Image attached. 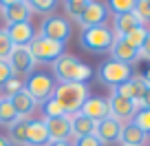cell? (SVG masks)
<instances>
[{
	"label": "cell",
	"mask_w": 150,
	"mask_h": 146,
	"mask_svg": "<svg viewBox=\"0 0 150 146\" xmlns=\"http://www.w3.org/2000/svg\"><path fill=\"white\" fill-rule=\"evenodd\" d=\"M88 98H91V91L82 82H60L53 91V100L64 108L66 115L77 113Z\"/></svg>",
	"instance_id": "cell-1"
},
{
	"label": "cell",
	"mask_w": 150,
	"mask_h": 146,
	"mask_svg": "<svg viewBox=\"0 0 150 146\" xmlns=\"http://www.w3.org/2000/svg\"><path fill=\"white\" fill-rule=\"evenodd\" d=\"M53 75L60 82H86L93 75V69L84 62H80L75 56H69V53H62L55 62H53Z\"/></svg>",
	"instance_id": "cell-2"
},
{
	"label": "cell",
	"mask_w": 150,
	"mask_h": 146,
	"mask_svg": "<svg viewBox=\"0 0 150 146\" xmlns=\"http://www.w3.org/2000/svg\"><path fill=\"white\" fill-rule=\"evenodd\" d=\"M112 42H115V33L108 24H99V27L84 29L80 36V44L91 53H106L110 51Z\"/></svg>",
	"instance_id": "cell-3"
},
{
	"label": "cell",
	"mask_w": 150,
	"mask_h": 146,
	"mask_svg": "<svg viewBox=\"0 0 150 146\" xmlns=\"http://www.w3.org/2000/svg\"><path fill=\"white\" fill-rule=\"evenodd\" d=\"M24 91L29 93V98L35 104H44L47 100L53 98L55 82H53V78L47 75V73H33L29 80H24Z\"/></svg>",
	"instance_id": "cell-4"
},
{
	"label": "cell",
	"mask_w": 150,
	"mask_h": 146,
	"mask_svg": "<svg viewBox=\"0 0 150 146\" xmlns=\"http://www.w3.org/2000/svg\"><path fill=\"white\" fill-rule=\"evenodd\" d=\"M29 51H31V56H33L35 62H51V64H53V62L64 53V44L53 42V40H49V38H44V36H40V33H35L33 40L29 42Z\"/></svg>",
	"instance_id": "cell-5"
},
{
	"label": "cell",
	"mask_w": 150,
	"mask_h": 146,
	"mask_svg": "<svg viewBox=\"0 0 150 146\" xmlns=\"http://www.w3.org/2000/svg\"><path fill=\"white\" fill-rule=\"evenodd\" d=\"M97 75H99V80H102L106 86H110V89H117V86H122L124 82H128V80L132 78V66L124 64V62L106 60L102 66H99Z\"/></svg>",
	"instance_id": "cell-6"
},
{
	"label": "cell",
	"mask_w": 150,
	"mask_h": 146,
	"mask_svg": "<svg viewBox=\"0 0 150 146\" xmlns=\"http://www.w3.org/2000/svg\"><path fill=\"white\" fill-rule=\"evenodd\" d=\"M40 36L53 40V42L66 44V40L71 38V24L66 18H60V16H49V18L42 20L40 24Z\"/></svg>",
	"instance_id": "cell-7"
},
{
	"label": "cell",
	"mask_w": 150,
	"mask_h": 146,
	"mask_svg": "<svg viewBox=\"0 0 150 146\" xmlns=\"http://www.w3.org/2000/svg\"><path fill=\"white\" fill-rule=\"evenodd\" d=\"M106 102H108L110 118H115L117 122H122V124L132 122L135 113L139 111V106H137L132 100H126V98H122V95H117V93H110V95L106 98Z\"/></svg>",
	"instance_id": "cell-8"
},
{
	"label": "cell",
	"mask_w": 150,
	"mask_h": 146,
	"mask_svg": "<svg viewBox=\"0 0 150 146\" xmlns=\"http://www.w3.org/2000/svg\"><path fill=\"white\" fill-rule=\"evenodd\" d=\"M7 64L11 66V71H13V75H29L33 69H35L38 62L33 60L31 51H29V47H13L9 53V58H7Z\"/></svg>",
	"instance_id": "cell-9"
},
{
	"label": "cell",
	"mask_w": 150,
	"mask_h": 146,
	"mask_svg": "<svg viewBox=\"0 0 150 146\" xmlns=\"http://www.w3.org/2000/svg\"><path fill=\"white\" fill-rule=\"evenodd\" d=\"M0 14L7 20V24L29 22V18H31V9H29L27 0H2L0 2Z\"/></svg>",
	"instance_id": "cell-10"
},
{
	"label": "cell",
	"mask_w": 150,
	"mask_h": 146,
	"mask_svg": "<svg viewBox=\"0 0 150 146\" xmlns=\"http://www.w3.org/2000/svg\"><path fill=\"white\" fill-rule=\"evenodd\" d=\"M106 5L104 2H97V0H88V5H86L84 14L80 16V20H77V24H80L82 29H91V27H99V24H106L104 20H106Z\"/></svg>",
	"instance_id": "cell-11"
},
{
	"label": "cell",
	"mask_w": 150,
	"mask_h": 146,
	"mask_svg": "<svg viewBox=\"0 0 150 146\" xmlns=\"http://www.w3.org/2000/svg\"><path fill=\"white\" fill-rule=\"evenodd\" d=\"M44 126L49 133V142H71V118H49L44 120Z\"/></svg>",
	"instance_id": "cell-12"
},
{
	"label": "cell",
	"mask_w": 150,
	"mask_h": 146,
	"mask_svg": "<svg viewBox=\"0 0 150 146\" xmlns=\"http://www.w3.org/2000/svg\"><path fill=\"white\" fill-rule=\"evenodd\" d=\"M122 122H117L115 118H106L102 122L95 124V137L102 142L104 146L106 144H115L119 142V135H122Z\"/></svg>",
	"instance_id": "cell-13"
},
{
	"label": "cell",
	"mask_w": 150,
	"mask_h": 146,
	"mask_svg": "<svg viewBox=\"0 0 150 146\" xmlns=\"http://www.w3.org/2000/svg\"><path fill=\"white\" fill-rule=\"evenodd\" d=\"M80 113L86 115L88 120H93L95 124L102 122V120H106V118H110V111H108L106 98H97V95H91V98L86 100L84 104H82Z\"/></svg>",
	"instance_id": "cell-14"
},
{
	"label": "cell",
	"mask_w": 150,
	"mask_h": 146,
	"mask_svg": "<svg viewBox=\"0 0 150 146\" xmlns=\"http://www.w3.org/2000/svg\"><path fill=\"white\" fill-rule=\"evenodd\" d=\"M7 36H9L13 47H29V42L33 40L35 31H33L31 22H16V24H7Z\"/></svg>",
	"instance_id": "cell-15"
},
{
	"label": "cell",
	"mask_w": 150,
	"mask_h": 146,
	"mask_svg": "<svg viewBox=\"0 0 150 146\" xmlns=\"http://www.w3.org/2000/svg\"><path fill=\"white\" fill-rule=\"evenodd\" d=\"M110 60L124 62V64L132 66L137 60H139V51L132 49V47H128L122 38H115V42H112V47H110Z\"/></svg>",
	"instance_id": "cell-16"
},
{
	"label": "cell",
	"mask_w": 150,
	"mask_h": 146,
	"mask_svg": "<svg viewBox=\"0 0 150 146\" xmlns=\"http://www.w3.org/2000/svg\"><path fill=\"white\" fill-rule=\"evenodd\" d=\"M69 118H71V137H73V140L95 135V122L93 120H88L86 115H82L80 111L73 113V115H69Z\"/></svg>",
	"instance_id": "cell-17"
},
{
	"label": "cell",
	"mask_w": 150,
	"mask_h": 146,
	"mask_svg": "<svg viewBox=\"0 0 150 146\" xmlns=\"http://www.w3.org/2000/svg\"><path fill=\"white\" fill-rule=\"evenodd\" d=\"M146 142H148V135L141 128H137L132 122L122 126V135H119V144L122 146H144Z\"/></svg>",
	"instance_id": "cell-18"
},
{
	"label": "cell",
	"mask_w": 150,
	"mask_h": 146,
	"mask_svg": "<svg viewBox=\"0 0 150 146\" xmlns=\"http://www.w3.org/2000/svg\"><path fill=\"white\" fill-rule=\"evenodd\" d=\"M27 144L29 146H47L49 144V133H47V126H44V120H29Z\"/></svg>",
	"instance_id": "cell-19"
},
{
	"label": "cell",
	"mask_w": 150,
	"mask_h": 146,
	"mask_svg": "<svg viewBox=\"0 0 150 146\" xmlns=\"http://www.w3.org/2000/svg\"><path fill=\"white\" fill-rule=\"evenodd\" d=\"M9 100H11V104H13V108H16V113H18V118L31 120V115L35 113V106H38V104L33 102L31 98H29L27 91H20V93L11 95Z\"/></svg>",
	"instance_id": "cell-20"
},
{
	"label": "cell",
	"mask_w": 150,
	"mask_h": 146,
	"mask_svg": "<svg viewBox=\"0 0 150 146\" xmlns=\"http://www.w3.org/2000/svg\"><path fill=\"white\" fill-rule=\"evenodd\" d=\"M141 27L139 18H137L135 14H124V16H115V20H112V33H115V38H124V36H128V33L132 31V29Z\"/></svg>",
	"instance_id": "cell-21"
},
{
	"label": "cell",
	"mask_w": 150,
	"mask_h": 146,
	"mask_svg": "<svg viewBox=\"0 0 150 146\" xmlns=\"http://www.w3.org/2000/svg\"><path fill=\"white\" fill-rule=\"evenodd\" d=\"M27 131H29V120L18 118L9 126V137H7V140H9L13 146H24L27 144Z\"/></svg>",
	"instance_id": "cell-22"
},
{
	"label": "cell",
	"mask_w": 150,
	"mask_h": 146,
	"mask_svg": "<svg viewBox=\"0 0 150 146\" xmlns=\"http://www.w3.org/2000/svg\"><path fill=\"white\" fill-rule=\"evenodd\" d=\"M18 120V113H16L13 104H11L9 98H0V124H5V126H11V124Z\"/></svg>",
	"instance_id": "cell-23"
},
{
	"label": "cell",
	"mask_w": 150,
	"mask_h": 146,
	"mask_svg": "<svg viewBox=\"0 0 150 146\" xmlns=\"http://www.w3.org/2000/svg\"><path fill=\"white\" fill-rule=\"evenodd\" d=\"M146 36H148V29H146L144 24H141V27L132 29V31L128 33V36H124L122 40L128 44V47H132V49H137V51H139V49H141V44H144V40H146Z\"/></svg>",
	"instance_id": "cell-24"
},
{
	"label": "cell",
	"mask_w": 150,
	"mask_h": 146,
	"mask_svg": "<svg viewBox=\"0 0 150 146\" xmlns=\"http://www.w3.org/2000/svg\"><path fill=\"white\" fill-rule=\"evenodd\" d=\"M27 5H29V9H31V14L35 11V14H42V16L53 14V11L57 9L55 0H27Z\"/></svg>",
	"instance_id": "cell-25"
},
{
	"label": "cell",
	"mask_w": 150,
	"mask_h": 146,
	"mask_svg": "<svg viewBox=\"0 0 150 146\" xmlns=\"http://www.w3.org/2000/svg\"><path fill=\"white\" fill-rule=\"evenodd\" d=\"M106 9H110L115 16L132 14V11H135V0H110Z\"/></svg>",
	"instance_id": "cell-26"
},
{
	"label": "cell",
	"mask_w": 150,
	"mask_h": 146,
	"mask_svg": "<svg viewBox=\"0 0 150 146\" xmlns=\"http://www.w3.org/2000/svg\"><path fill=\"white\" fill-rule=\"evenodd\" d=\"M0 91L5 93V98H11V95H16V93H20V91H24V78L11 75L9 80L5 82V86H2Z\"/></svg>",
	"instance_id": "cell-27"
},
{
	"label": "cell",
	"mask_w": 150,
	"mask_h": 146,
	"mask_svg": "<svg viewBox=\"0 0 150 146\" xmlns=\"http://www.w3.org/2000/svg\"><path fill=\"white\" fill-rule=\"evenodd\" d=\"M86 5H88V0H69V2H64V11H66L69 18L80 20V16L84 14Z\"/></svg>",
	"instance_id": "cell-28"
},
{
	"label": "cell",
	"mask_w": 150,
	"mask_h": 146,
	"mask_svg": "<svg viewBox=\"0 0 150 146\" xmlns=\"http://www.w3.org/2000/svg\"><path fill=\"white\" fill-rule=\"evenodd\" d=\"M132 124L137 128H141L146 135H150V108H139L132 118Z\"/></svg>",
	"instance_id": "cell-29"
},
{
	"label": "cell",
	"mask_w": 150,
	"mask_h": 146,
	"mask_svg": "<svg viewBox=\"0 0 150 146\" xmlns=\"http://www.w3.org/2000/svg\"><path fill=\"white\" fill-rule=\"evenodd\" d=\"M132 14H135L137 18H139V22L146 27V22H150V0H137Z\"/></svg>",
	"instance_id": "cell-30"
},
{
	"label": "cell",
	"mask_w": 150,
	"mask_h": 146,
	"mask_svg": "<svg viewBox=\"0 0 150 146\" xmlns=\"http://www.w3.org/2000/svg\"><path fill=\"white\" fill-rule=\"evenodd\" d=\"M42 111H44V120H49V118H62V115H66L64 108H62L53 98L47 100V102L42 104Z\"/></svg>",
	"instance_id": "cell-31"
},
{
	"label": "cell",
	"mask_w": 150,
	"mask_h": 146,
	"mask_svg": "<svg viewBox=\"0 0 150 146\" xmlns=\"http://www.w3.org/2000/svg\"><path fill=\"white\" fill-rule=\"evenodd\" d=\"M11 49H13V44H11L7 31H5V29H0V60H7L9 53H11Z\"/></svg>",
	"instance_id": "cell-32"
},
{
	"label": "cell",
	"mask_w": 150,
	"mask_h": 146,
	"mask_svg": "<svg viewBox=\"0 0 150 146\" xmlns=\"http://www.w3.org/2000/svg\"><path fill=\"white\" fill-rule=\"evenodd\" d=\"M71 146H104V144H102L95 135H88V137H77V140H71Z\"/></svg>",
	"instance_id": "cell-33"
},
{
	"label": "cell",
	"mask_w": 150,
	"mask_h": 146,
	"mask_svg": "<svg viewBox=\"0 0 150 146\" xmlns=\"http://www.w3.org/2000/svg\"><path fill=\"white\" fill-rule=\"evenodd\" d=\"M11 75H13V71H11L9 64H7V60H0V89L5 86V82L9 80Z\"/></svg>",
	"instance_id": "cell-34"
},
{
	"label": "cell",
	"mask_w": 150,
	"mask_h": 146,
	"mask_svg": "<svg viewBox=\"0 0 150 146\" xmlns=\"http://www.w3.org/2000/svg\"><path fill=\"white\" fill-rule=\"evenodd\" d=\"M141 58H144V60H150V29H148V36H146L144 44H141V49H139V60Z\"/></svg>",
	"instance_id": "cell-35"
},
{
	"label": "cell",
	"mask_w": 150,
	"mask_h": 146,
	"mask_svg": "<svg viewBox=\"0 0 150 146\" xmlns=\"http://www.w3.org/2000/svg\"><path fill=\"white\" fill-rule=\"evenodd\" d=\"M141 108H150V86L146 89L144 98H141Z\"/></svg>",
	"instance_id": "cell-36"
},
{
	"label": "cell",
	"mask_w": 150,
	"mask_h": 146,
	"mask_svg": "<svg viewBox=\"0 0 150 146\" xmlns=\"http://www.w3.org/2000/svg\"><path fill=\"white\" fill-rule=\"evenodd\" d=\"M141 78H144V82H146V84L150 86V66H148V69L144 71V73H141Z\"/></svg>",
	"instance_id": "cell-37"
},
{
	"label": "cell",
	"mask_w": 150,
	"mask_h": 146,
	"mask_svg": "<svg viewBox=\"0 0 150 146\" xmlns=\"http://www.w3.org/2000/svg\"><path fill=\"white\" fill-rule=\"evenodd\" d=\"M47 146H71V142H49Z\"/></svg>",
	"instance_id": "cell-38"
},
{
	"label": "cell",
	"mask_w": 150,
	"mask_h": 146,
	"mask_svg": "<svg viewBox=\"0 0 150 146\" xmlns=\"http://www.w3.org/2000/svg\"><path fill=\"white\" fill-rule=\"evenodd\" d=\"M0 146H13V144H11V142L7 140L5 135H0Z\"/></svg>",
	"instance_id": "cell-39"
},
{
	"label": "cell",
	"mask_w": 150,
	"mask_h": 146,
	"mask_svg": "<svg viewBox=\"0 0 150 146\" xmlns=\"http://www.w3.org/2000/svg\"><path fill=\"white\" fill-rule=\"evenodd\" d=\"M0 98H2V95H0Z\"/></svg>",
	"instance_id": "cell-40"
},
{
	"label": "cell",
	"mask_w": 150,
	"mask_h": 146,
	"mask_svg": "<svg viewBox=\"0 0 150 146\" xmlns=\"http://www.w3.org/2000/svg\"><path fill=\"white\" fill-rule=\"evenodd\" d=\"M148 146H150V144H148Z\"/></svg>",
	"instance_id": "cell-41"
}]
</instances>
